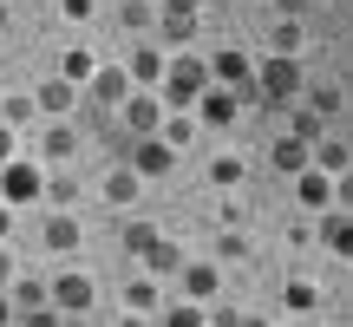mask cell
I'll list each match as a JSON object with an SVG mask.
<instances>
[{
    "instance_id": "cell-16",
    "label": "cell",
    "mask_w": 353,
    "mask_h": 327,
    "mask_svg": "<svg viewBox=\"0 0 353 327\" xmlns=\"http://www.w3.org/2000/svg\"><path fill=\"white\" fill-rule=\"evenodd\" d=\"M138 262H144V275H157V281H164V275H176V268H183V249H176L170 236H157L151 249L138 255Z\"/></svg>"
},
{
    "instance_id": "cell-23",
    "label": "cell",
    "mask_w": 353,
    "mask_h": 327,
    "mask_svg": "<svg viewBox=\"0 0 353 327\" xmlns=\"http://www.w3.org/2000/svg\"><path fill=\"white\" fill-rule=\"evenodd\" d=\"M301 105H307L314 118H341V112H347V92H341V86H314Z\"/></svg>"
},
{
    "instance_id": "cell-9",
    "label": "cell",
    "mask_w": 353,
    "mask_h": 327,
    "mask_svg": "<svg viewBox=\"0 0 353 327\" xmlns=\"http://www.w3.org/2000/svg\"><path fill=\"white\" fill-rule=\"evenodd\" d=\"M249 72H255L249 52H236V46H216V52H210V79H216V86L242 92V86H249Z\"/></svg>"
},
{
    "instance_id": "cell-40",
    "label": "cell",
    "mask_w": 353,
    "mask_h": 327,
    "mask_svg": "<svg viewBox=\"0 0 353 327\" xmlns=\"http://www.w3.org/2000/svg\"><path fill=\"white\" fill-rule=\"evenodd\" d=\"M0 321H13V295L7 288H0Z\"/></svg>"
},
{
    "instance_id": "cell-26",
    "label": "cell",
    "mask_w": 353,
    "mask_h": 327,
    "mask_svg": "<svg viewBox=\"0 0 353 327\" xmlns=\"http://www.w3.org/2000/svg\"><path fill=\"white\" fill-rule=\"evenodd\" d=\"M210 184H216V190H236V184H242V157H236V151L210 157Z\"/></svg>"
},
{
    "instance_id": "cell-22",
    "label": "cell",
    "mask_w": 353,
    "mask_h": 327,
    "mask_svg": "<svg viewBox=\"0 0 353 327\" xmlns=\"http://www.w3.org/2000/svg\"><path fill=\"white\" fill-rule=\"evenodd\" d=\"M196 33V13H157V46H183Z\"/></svg>"
},
{
    "instance_id": "cell-8",
    "label": "cell",
    "mask_w": 353,
    "mask_h": 327,
    "mask_svg": "<svg viewBox=\"0 0 353 327\" xmlns=\"http://www.w3.org/2000/svg\"><path fill=\"white\" fill-rule=\"evenodd\" d=\"M170 164H176V151H170L164 138H157V131H151V138H138V144H131V170H138L144 184H151V177H170Z\"/></svg>"
},
{
    "instance_id": "cell-14",
    "label": "cell",
    "mask_w": 353,
    "mask_h": 327,
    "mask_svg": "<svg viewBox=\"0 0 353 327\" xmlns=\"http://www.w3.org/2000/svg\"><path fill=\"white\" fill-rule=\"evenodd\" d=\"M164 59H170L164 46H131V59H125V79H131V86H157V79H164Z\"/></svg>"
},
{
    "instance_id": "cell-17",
    "label": "cell",
    "mask_w": 353,
    "mask_h": 327,
    "mask_svg": "<svg viewBox=\"0 0 353 327\" xmlns=\"http://www.w3.org/2000/svg\"><path fill=\"white\" fill-rule=\"evenodd\" d=\"M72 151H79V131L65 125V118H52V125H46V138H39V157H46V164H65Z\"/></svg>"
},
{
    "instance_id": "cell-7",
    "label": "cell",
    "mask_w": 353,
    "mask_h": 327,
    "mask_svg": "<svg viewBox=\"0 0 353 327\" xmlns=\"http://www.w3.org/2000/svg\"><path fill=\"white\" fill-rule=\"evenodd\" d=\"M236 112H242V99H236V92H229V86H216V79H210V86L196 92V118H203V125H210V131L236 125Z\"/></svg>"
},
{
    "instance_id": "cell-33",
    "label": "cell",
    "mask_w": 353,
    "mask_h": 327,
    "mask_svg": "<svg viewBox=\"0 0 353 327\" xmlns=\"http://www.w3.org/2000/svg\"><path fill=\"white\" fill-rule=\"evenodd\" d=\"M216 255H229V262H236V255H249V242H242V229H223V236H216Z\"/></svg>"
},
{
    "instance_id": "cell-1",
    "label": "cell",
    "mask_w": 353,
    "mask_h": 327,
    "mask_svg": "<svg viewBox=\"0 0 353 327\" xmlns=\"http://www.w3.org/2000/svg\"><path fill=\"white\" fill-rule=\"evenodd\" d=\"M203 86H210V59H196V52H176V59H164L157 99H164V112H190Z\"/></svg>"
},
{
    "instance_id": "cell-5",
    "label": "cell",
    "mask_w": 353,
    "mask_h": 327,
    "mask_svg": "<svg viewBox=\"0 0 353 327\" xmlns=\"http://www.w3.org/2000/svg\"><path fill=\"white\" fill-rule=\"evenodd\" d=\"M294 203L321 216L327 203H341V177H327L321 164H301V170H294Z\"/></svg>"
},
{
    "instance_id": "cell-21",
    "label": "cell",
    "mask_w": 353,
    "mask_h": 327,
    "mask_svg": "<svg viewBox=\"0 0 353 327\" xmlns=\"http://www.w3.org/2000/svg\"><path fill=\"white\" fill-rule=\"evenodd\" d=\"M157 301H164V288H157V275H138V281L125 288V308H131V315H157Z\"/></svg>"
},
{
    "instance_id": "cell-31",
    "label": "cell",
    "mask_w": 353,
    "mask_h": 327,
    "mask_svg": "<svg viewBox=\"0 0 353 327\" xmlns=\"http://www.w3.org/2000/svg\"><path fill=\"white\" fill-rule=\"evenodd\" d=\"M288 131H294V138H307V144H314V138H321V118L307 112V105H294V118H288Z\"/></svg>"
},
{
    "instance_id": "cell-35",
    "label": "cell",
    "mask_w": 353,
    "mask_h": 327,
    "mask_svg": "<svg viewBox=\"0 0 353 327\" xmlns=\"http://www.w3.org/2000/svg\"><path fill=\"white\" fill-rule=\"evenodd\" d=\"M13 151H20V125H7V118H0V164H7Z\"/></svg>"
},
{
    "instance_id": "cell-38",
    "label": "cell",
    "mask_w": 353,
    "mask_h": 327,
    "mask_svg": "<svg viewBox=\"0 0 353 327\" xmlns=\"http://www.w3.org/2000/svg\"><path fill=\"white\" fill-rule=\"evenodd\" d=\"M7 236H13V203L0 197V242H7Z\"/></svg>"
},
{
    "instance_id": "cell-10",
    "label": "cell",
    "mask_w": 353,
    "mask_h": 327,
    "mask_svg": "<svg viewBox=\"0 0 353 327\" xmlns=\"http://www.w3.org/2000/svg\"><path fill=\"white\" fill-rule=\"evenodd\" d=\"M79 92H92V99H99L105 112H118V99L131 92V79H125V66H105V59H99V72H92V79H85Z\"/></svg>"
},
{
    "instance_id": "cell-29",
    "label": "cell",
    "mask_w": 353,
    "mask_h": 327,
    "mask_svg": "<svg viewBox=\"0 0 353 327\" xmlns=\"http://www.w3.org/2000/svg\"><path fill=\"white\" fill-rule=\"evenodd\" d=\"M118 20H125V26H151L157 7H151V0H118Z\"/></svg>"
},
{
    "instance_id": "cell-2",
    "label": "cell",
    "mask_w": 353,
    "mask_h": 327,
    "mask_svg": "<svg viewBox=\"0 0 353 327\" xmlns=\"http://www.w3.org/2000/svg\"><path fill=\"white\" fill-rule=\"evenodd\" d=\"M249 86L262 92V105H294V99H301V59H288V52H268V59L249 72Z\"/></svg>"
},
{
    "instance_id": "cell-24",
    "label": "cell",
    "mask_w": 353,
    "mask_h": 327,
    "mask_svg": "<svg viewBox=\"0 0 353 327\" xmlns=\"http://www.w3.org/2000/svg\"><path fill=\"white\" fill-rule=\"evenodd\" d=\"M281 301H288V315H314V308H321V288H314V281H288Z\"/></svg>"
},
{
    "instance_id": "cell-25",
    "label": "cell",
    "mask_w": 353,
    "mask_h": 327,
    "mask_svg": "<svg viewBox=\"0 0 353 327\" xmlns=\"http://www.w3.org/2000/svg\"><path fill=\"white\" fill-rule=\"evenodd\" d=\"M157 138H164V144H170V151H183V144H190V138H196V118H183V112H170V118H164V125H157Z\"/></svg>"
},
{
    "instance_id": "cell-18",
    "label": "cell",
    "mask_w": 353,
    "mask_h": 327,
    "mask_svg": "<svg viewBox=\"0 0 353 327\" xmlns=\"http://www.w3.org/2000/svg\"><path fill=\"white\" fill-rule=\"evenodd\" d=\"M268 164H275L281 177H294V170L307 164V138H294V131H281V138L268 144Z\"/></svg>"
},
{
    "instance_id": "cell-37",
    "label": "cell",
    "mask_w": 353,
    "mask_h": 327,
    "mask_svg": "<svg viewBox=\"0 0 353 327\" xmlns=\"http://www.w3.org/2000/svg\"><path fill=\"white\" fill-rule=\"evenodd\" d=\"M307 7H314V0H275V13H294V20H301Z\"/></svg>"
},
{
    "instance_id": "cell-20",
    "label": "cell",
    "mask_w": 353,
    "mask_h": 327,
    "mask_svg": "<svg viewBox=\"0 0 353 327\" xmlns=\"http://www.w3.org/2000/svg\"><path fill=\"white\" fill-rule=\"evenodd\" d=\"M92 72H99V52H92V46H65V59H59V79H72V86H85Z\"/></svg>"
},
{
    "instance_id": "cell-12",
    "label": "cell",
    "mask_w": 353,
    "mask_h": 327,
    "mask_svg": "<svg viewBox=\"0 0 353 327\" xmlns=\"http://www.w3.org/2000/svg\"><path fill=\"white\" fill-rule=\"evenodd\" d=\"M176 281H183V301H216V288H223L216 262H183V268H176Z\"/></svg>"
},
{
    "instance_id": "cell-15",
    "label": "cell",
    "mask_w": 353,
    "mask_h": 327,
    "mask_svg": "<svg viewBox=\"0 0 353 327\" xmlns=\"http://www.w3.org/2000/svg\"><path fill=\"white\" fill-rule=\"evenodd\" d=\"M33 105H39V112H46V118H65V112H72V105H79V86H72V79H59V72H52L46 86L33 92Z\"/></svg>"
},
{
    "instance_id": "cell-32",
    "label": "cell",
    "mask_w": 353,
    "mask_h": 327,
    "mask_svg": "<svg viewBox=\"0 0 353 327\" xmlns=\"http://www.w3.org/2000/svg\"><path fill=\"white\" fill-rule=\"evenodd\" d=\"M151 242H157V229H151V223H131V229H125V249H131V255H144Z\"/></svg>"
},
{
    "instance_id": "cell-42",
    "label": "cell",
    "mask_w": 353,
    "mask_h": 327,
    "mask_svg": "<svg viewBox=\"0 0 353 327\" xmlns=\"http://www.w3.org/2000/svg\"><path fill=\"white\" fill-rule=\"evenodd\" d=\"M0 72H7V46H0Z\"/></svg>"
},
{
    "instance_id": "cell-3",
    "label": "cell",
    "mask_w": 353,
    "mask_h": 327,
    "mask_svg": "<svg viewBox=\"0 0 353 327\" xmlns=\"http://www.w3.org/2000/svg\"><path fill=\"white\" fill-rule=\"evenodd\" d=\"M46 301H52V315H59V321H72V315H92L99 288H92V275L65 268V275H52V281H46Z\"/></svg>"
},
{
    "instance_id": "cell-43",
    "label": "cell",
    "mask_w": 353,
    "mask_h": 327,
    "mask_svg": "<svg viewBox=\"0 0 353 327\" xmlns=\"http://www.w3.org/2000/svg\"><path fill=\"white\" fill-rule=\"evenodd\" d=\"M99 7H112V0H99Z\"/></svg>"
},
{
    "instance_id": "cell-39",
    "label": "cell",
    "mask_w": 353,
    "mask_h": 327,
    "mask_svg": "<svg viewBox=\"0 0 353 327\" xmlns=\"http://www.w3.org/2000/svg\"><path fill=\"white\" fill-rule=\"evenodd\" d=\"M157 13H196V0H157Z\"/></svg>"
},
{
    "instance_id": "cell-11",
    "label": "cell",
    "mask_w": 353,
    "mask_h": 327,
    "mask_svg": "<svg viewBox=\"0 0 353 327\" xmlns=\"http://www.w3.org/2000/svg\"><path fill=\"white\" fill-rule=\"evenodd\" d=\"M79 242H85V223H79L72 210H52L46 216V249L52 255H79Z\"/></svg>"
},
{
    "instance_id": "cell-30",
    "label": "cell",
    "mask_w": 353,
    "mask_h": 327,
    "mask_svg": "<svg viewBox=\"0 0 353 327\" xmlns=\"http://www.w3.org/2000/svg\"><path fill=\"white\" fill-rule=\"evenodd\" d=\"M170 327H203V301H183V308H157Z\"/></svg>"
},
{
    "instance_id": "cell-19",
    "label": "cell",
    "mask_w": 353,
    "mask_h": 327,
    "mask_svg": "<svg viewBox=\"0 0 353 327\" xmlns=\"http://www.w3.org/2000/svg\"><path fill=\"white\" fill-rule=\"evenodd\" d=\"M301 46H307L301 20H294V13H281V20L268 26V52H288V59H301Z\"/></svg>"
},
{
    "instance_id": "cell-13",
    "label": "cell",
    "mask_w": 353,
    "mask_h": 327,
    "mask_svg": "<svg viewBox=\"0 0 353 327\" xmlns=\"http://www.w3.org/2000/svg\"><path fill=\"white\" fill-rule=\"evenodd\" d=\"M138 190H144V177L131 170V164H112V170H105V203H112V210H131Z\"/></svg>"
},
{
    "instance_id": "cell-41",
    "label": "cell",
    "mask_w": 353,
    "mask_h": 327,
    "mask_svg": "<svg viewBox=\"0 0 353 327\" xmlns=\"http://www.w3.org/2000/svg\"><path fill=\"white\" fill-rule=\"evenodd\" d=\"M0 33H7V0H0Z\"/></svg>"
},
{
    "instance_id": "cell-36",
    "label": "cell",
    "mask_w": 353,
    "mask_h": 327,
    "mask_svg": "<svg viewBox=\"0 0 353 327\" xmlns=\"http://www.w3.org/2000/svg\"><path fill=\"white\" fill-rule=\"evenodd\" d=\"M13 275H20V268H13V255H7V242H0V288H7Z\"/></svg>"
},
{
    "instance_id": "cell-27",
    "label": "cell",
    "mask_w": 353,
    "mask_h": 327,
    "mask_svg": "<svg viewBox=\"0 0 353 327\" xmlns=\"http://www.w3.org/2000/svg\"><path fill=\"white\" fill-rule=\"evenodd\" d=\"M321 216H327V223H321V242H327V249L341 255V249H347V210H334V203H327Z\"/></svg>"
},
{
    "instance_id": "cell-34",
    "label": "cell",
    "mask_w": 353,
    "mask_h": 327,
    "mask_svg": "<svg viewBox=\"0 0 353 327\" xmlns=\"http://www.w3.org/2000/svg\"><path fill=\"white\" fill-rule=\"evenodd\" d=\"M59 13H65V20H72V26H85L92 13H99V0H59Z\"/></svg>"
},
{
    "instance_id": "cell-4",
    "label": "cell",
    "mask_w": 353,
    "mask_h": 327,
    "mask_svg": "<svg viewBox=\"0 0 353 327\" xmlns=\"http://www.w3.org/2000/svg\"><path fill=\"white\" fill-rule=\"evenodd\" d=\"M118 118H125L131 138H151V131L164 125V99H157V86H131L125 99H118Z\"/></svg>"
},
{
    "instance_id": "cell-6",
    "label": "cell",
    "mask_w": 353,
    "mask_h": 327,
    "mask_svg": "<svg viewBox=\"0 0 353 327\" xmlns=\"http://www.w3.org/2000/svg\"><path fill=\"white\" fill-rule=\"evenodd\" d=\"M39 184H46V170H39V164H26L20 151L0 164V197H7V203H33Z\"/></svg>"
},
{
    "instance_id": "cell-28",
    "label": "cell",
    "mask_w": 353,
    "mask_h": 327,
    "mask_svg": "<svg viewBox=\"0 0 353 327\" xmlns=\"http://www.w3.org/2000/svg\"><path fill=\"white\" fill-rule=\"evenodd\" d=\"M39 197H46V203H59V210H65V203L79 197V184H72V177H65V170H52L46 184H39Z\"/></svg>"
}]
</instances>
